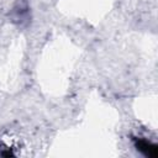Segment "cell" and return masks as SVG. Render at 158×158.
<instances>
[{"mask_svg":"<svg viewBox=\"0 0 158 158\" xmlns=\"http://www.w3.org/2000/svg\"><path fill=\"white\" fill-rule=\"evenodd\" d=\"M135 146H136V148H137L139 152H142L143 154H146V156H148V157L156 158L157 154H158L157 144L151 143V142L147 141V139H143V138H135Z\"/></svg>","mask_w":158,"mask_h":158,"instance_id":"cell-1","label":"cell"}]
</instances>
